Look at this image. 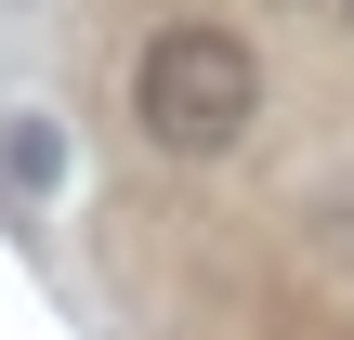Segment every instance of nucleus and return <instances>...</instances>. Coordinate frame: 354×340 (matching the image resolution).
<instances>
[{"label":"nucleus","instance_id":"1","mask_svg":"<svg viewBox=\"0 0 354 340\" xmlns=\"http://www.w3.org/2000/svg\"><path fill=\"white\" fill-rule=\"evenodd\" d=\"M131 118H145L158 157H223V144H250V118H263L250 39H236V26H158V39L131 52Z\"/></svg>","mask_w":354,"mask_h":340},{"label":"nucleus","instance_id":"2","mask_svg":"<svg viewBox=\"0 0 354 340\" xmlns=\"http://www.w3.org/2000/svg\"><path fill=\"white\" fill-rule=\"evenodd\" d=\"M66 170H79L66 118H53V105H0V197H13V210H53Z\"/></svg>","mask_w":354,"mask_h":340}]
</instances>
